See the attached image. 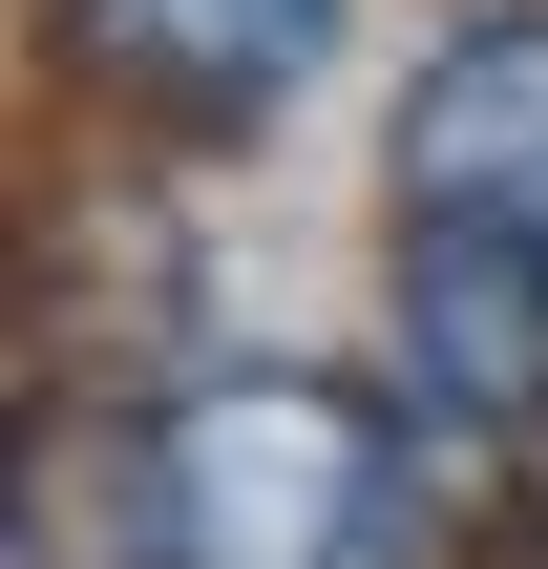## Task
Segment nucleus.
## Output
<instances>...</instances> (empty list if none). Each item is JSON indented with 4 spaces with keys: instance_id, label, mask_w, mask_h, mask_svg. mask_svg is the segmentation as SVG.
<instances>
[{
    "instance_id": "obj_1",
    "label": "nucleus",
    "mask_w": 548,
    "mask_h": 569,
    "mask_svg": "<svg viewBox=\"0 0 548 569\" xmlns=\"http://www.w3.org/2000/svg\"><path fill=\"white\" fill-rule=\"evenodd\" d=\"M169 443V569H422V507L486 486L422 401H359L317 359H211L148 401Z\"/></svg>"
},
{
    "instance_id": "obj_5",
    "label": "nucleus",
    "mask_w": 548,
    "mask_h": 569,
    "mask_svg": "<svg viewBox=\"0 0 548 569\" xmlns=\"http://www.w3.org/2000/svg\"><path fill=\"white\" fill-rule=\"evenodd\" d=\"M21 569H169V443H148V401H42V443H21Z\"/></svg>"
},
{
    "instance_id": "obj_3",
    "label": "nucleus",
    "mask_w": 548,
    "mask_h": 569,
    "mask_svg": "<svg viewBox=\"0 0 548 569\" xmlns=\"http://www.w3.org/2000/svg\"><path fill=\"white\" fill-rule=\"evenodd\" d=\"M380 211L401 232H507L548 253V0H486L422 42L401 127H380Z\"/></svg>"
},
{
    "instance_id": "obj_2",
    "label": "nucleus",
    "mask_w": 548,
    "mask_h": 569,
    "mask_svg": "<svg viewBox=\"0 0 548 569\" xmlns=\"http://www.w3.org/2000/svg\"><path fill=\"white\" fill-rule=\"evenodd\" d=\"M42 63L148 148H275L338 63V0H42Z\"/></svg>"
},
{
    "instance_id": "obj_4",
    "label": "nucleus",
    "mask_w": 548,
    "mask_h": 569,
    "mask_svg": "<svg viewBox=\"0 0 548 569\" xmlns=\"http://www.w3.org/2000/svg\"><path fill=\"white\" fill-rule=\"evenodd\" d=\"M380 317H401V401H422L486 486L548 465V253H507V232H401Z\"/></svg>"
}]
</instances>
